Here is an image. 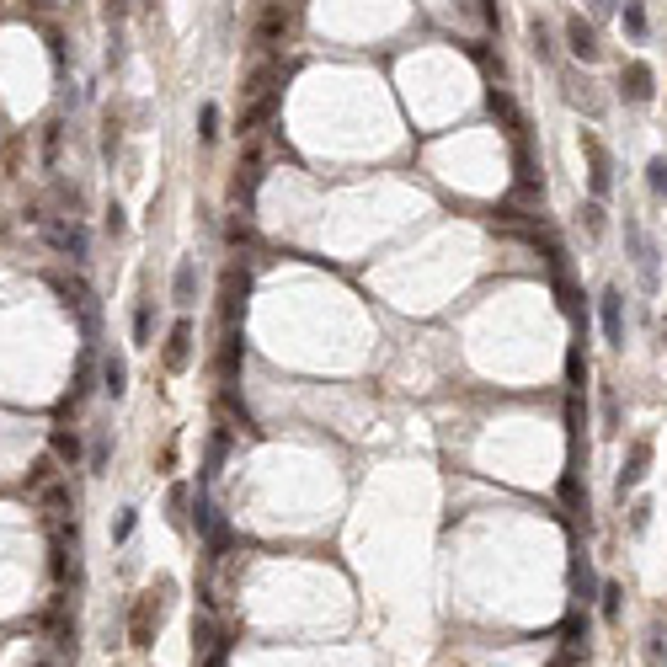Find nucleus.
Instances as JSON below:
<instances>
[{"mask_svg": "<svg viewBox=\"0 0 667 667\" xmlns=\"http://www.w3.org/2000/svg\"><path fill=\"white\" fill-rule=\"evenodd\" d=\"M171 593H176V582L160 577L155 588H144V593L134 598V609H128V647H134V652H150V647H155V636H160V625H166Z\"/></svg>", "mask_w": 667, "mask_h": 667, "instance_id": "nucleus-1", "label": "nucleus"}, {"mask_svg": "<svg viewBox=\"0 0 667 667\" xmlns=\"http://www.w3.org/2000/svg\"><path fill=\"white\" fill-rule=\"evenodd\" d=\"M37 230H43V240L53 246V251H64L69 262H85L91 256V235H85V224L69 214H37Z\"/></svg>", "mask_w": 667, "mask_h": 667, "instance_id": "nucleus-2", "label": "nucleus"}, {"mask_svg": "<svg viewBox=\"0 0 667 667\" xmlns=\"http://www.w3.org/2000/svg\"><path fill=\"white\" fill-rule=\"evenodd\" d=\"M53 294H59V299H64V310H69V315L80 321V337H85V342H96V331H102V310H96V294H91V289H85L80 278H59V283H53Z\"/></svg>", "mask_w": 667, "mask_h": 667, "instance_id": "nucleus-3", "label": "nucleus"}, {"mask_svg": "<svg viewBox=\"0 0 667 667\" xmlns=\"http://www.w3.org/2000/svg\"><path fill=\"white\" fill-rule=\"evenodd\" d=\"M625 240H630V256H636L641 289H657V246H652V235L641 230V219H625Z\"/></svg>", "mask_w": 667, "mask_h": 667, "instance_id": "nucleus-4", "label": "nucleus"}, {"mask_svg": "<svg viewBox=\"0 0 667 667\" xmlns=\"http://www.w3.org/2000/svg\"><path fill=\"white\" fill-rule=\"evenodd\" d=\"M289 32H294V11H289V5H278V0H272V5H262V16H256V43H262V48H278Z\"/></svg>", "mask_w": 667, "mask_h": 667, "instance_id": "nucleus-5", "label": "nucleus"}, {"mask_svg": "<svg viewBox=\"0 0 667 667\" xmlns=\"http://www.w3.org/2000/svg\"><path fill=\"white\" fill-rule=\"evenodd\" d=\"M598 321H604L609 347H625V294H620V289H604V294H598Z\"/></svg>", "mask_w": 667, "mask_h": 667, "instance_id": "nucleus-6", "label": "nucleus"}, {"mask_svg": "<svg viewBox=\"0 0 667 667\" xmlns=\"http://www.w3.org/2000/svg\"><path fill=\"white\" fill-rule=\"evenodd\" d=\"M582 150H588V176H593V198L604 203L609 198V187H614V176H609V150H604V139L598 134H582Z\"/></svg>", "mask_w": 667, "mask_h": 667, "instance_id": "nucleus-7", "label": "nucleus"}, {"mask_svg": "<svg viewBox=\"0 0 667 667\" xmlns=\"http://www.w3.org/2000/svg\"><path fill=\"white\" fill-rule=\"evenodd\" d=\"M647 470H652V438H636V443H630V460H625V470H620V502H625V492H636V486L647 481Z\"/></svg>", "mask_w": 667, "mask_h": 667, "instance_id": "nucleus-8", "label": "nucleus"}, {"mask_svg": "<svg viewBox=\"0 0 667 667\" xmlns=\"http://www.w3.org/2000/svg\"><path fill=\"white\" fill-rule=\"evenodd\" d=\"M192 363V321H176L166 337V374H182Z\"/></svg>", "mask_w": 667, "mask_h": 667, "instance_id": "nucleus-9", "label": "nucleus"}, {"mask_svg": "<svg viewBox=\"0 0 667 667\" xmlns=\"http://www.w3.org/2000/svg\"><path fill=\"white\" fill-rule=\"evenodd\" d=\"M620 91H625V102H636V107L652 102V91H657V85H652V64H641V59L625 64V69H620Z\"/></svg>", "mask_w": 667, "mask_h": 667, "instance_id": "nucleus-10", "label": "nucleus"}, {"mask_svg": "<svg viewBox=\"0 0 667 667\" xmlns=\"http://www.w3.org/2000/svg\"><path fill=\"white\" fill-rule=\"evenodd\" d=\"M566 43H572V53H577L582 64H593V59L604 53V43H598V32H593V27H588L582 16H572V21H566Z\"/></svg>", "mask_w": 667, "mask_h": 667, "instance_id": "nucleus-11", "label": "nucleus"}, {"mask_svg": "<svg viewBox=\"0 0 667 667\" xmlns=\"http://www.w3.org/2000/svg\"><path fill=\"white\" fill-rule=\"evenodd\" d=\"M278 102H283V91H278V85H267L262 96H251V107L240 112V134H256V128H262V123L278 112Z\"/></svg>", "mask_w": 667, "mask_h": 667, "instance_id": "nucleus-12", "label": "nucleus"}, {"mask_svg": "<svg viewBox=\"0 0 667 667\" xmlns=\"http://www.w3.org/2000/svg\"><path fill=\"white\" fill-rule=\"evenodd\" d=\"M192 299H198V262H192V256H182V262H176V272H171V305H182V310H187Z\"/></svg>", "mask_w": 667, "mask_h": 667, "instance_id": "nucleus-13", "label": "nucleus"}, {"mask_svg": "<svg viewBox=\"0 0 667 667\" xmlns=\"http://www.w3.org/2000/svg\"><path fill=\"white\" fill-rule=\"evenodd\" d=\"M246 289H251V283H246V272H240V267H230V272H224V326H235V321H240V310H246Z\"/></svg>", "mask_w": 667, "mask_h": 667, "instance_id": "nucleus-14", "label": "nucleus"}, {"mask_svg": "<svg viewBox=\"0 0 667 667\" xmlns=\"http://www.w3.org/2000/svg\"><path fill=\"white\" fill-rule=\"evenodd\" d=\"M492 112H497V123L508 128V139L524 144V118H518V107H513V96H508L502 85H492Z\"/></svg>", "mask_w": 667, "mask_h": 667, "instance_id": "nucleus-15", "label": "nucleus"}, {"mask_svg": "<svg viewBox=\"0 0 667 667\" xmlns=\"http://www.w3.org/2000/svg\"><path fill=\"white\" fill-rule=\"evenodd\" d=\"M85 395H91V347H85L80 363H75V385H69V395H64V411H75Z\"/></svg>", "mask_w": 667, "mask_h": 667, "instance_id": "nucleus-16", "label": "nucleus"}, {"mask_svg": "<svg viewBox=\"0 0 667 667\" xmlns=\"http://www.w3.org/2000/svg\"><path fill=\"white\" fill-rule=\"evenodd\" d=\"M102 385H107V395L118 401V395L128 390V363H123V358H107V363H102Z\"/></svg>", "mask_w": 667, "mask_h": 667, "instance_id": "nucleus-17", "label": "nucleus"}, {"mask_svg": "<svg viewBox=\"0 0 667 667\" xmlns=\"http://www.w3.org/2000/svg\"><path fill=\"white\" fill-rule=\"evenodd\" d=\"M48 454H53V460H64V465H75V460H80V438H75V433H64V427H53Z\"/></svg>", "mask_w": 667, "mask_h": 667, "instance_id": "nucleus-18", "label": "nucleus"}, {"mask_svg": "<svg viewBox=\"0 0 667 667\" xmlns=\"http://www.w3.org/2000/svg\"><path fill=\"white\" fill-rule=\"evenodd\" d=\"M620 21H625V32H630V37H636V43H641V37H647V11H641V5H636V0H625V11H620Z\"/></svg>", "mask_w": 667, "mask_h": 667, "instance_id": "nucleus-19", "label": "nucleus"}, {"mask_svg": "<svg viewBox=\"0 0 667 667\" xmlns=\"http://www.w3.org/2000/svg\"><path fill=\"white\" fill-rule=\"evenodd\" d=\"M27 486H32V492H43V486H53V454H43V460H32V470H27Z\"/></svg>", "mask_w": 667, "mask_h": 667, "instance_id": "nucleus-20", "label": "nucleus"}, {"mask_svg": "<svg viewBox=\"0 0 667 667\" xmlns=\"http://www.w3.org/2000/svg\"><path fill=\"white\" fill-rule=\"evenodd\" d=\"M198 134H203V144L219 139V107L214 102H203V112H198Z\"/></svg>", "mask_w": 667, "mask_h": 667, "instance_id": "nucleus-21", "label": "nucleus"}, {"mask_svg": "<svg viewBox=\"0 0 667 667\" xmlns=\"http://www.w3.org/2000/svg\"><path fill=\"white\" fill-rule=\"evenodd\" d=\"M647 187H652L657 198H667V155H652V166H647Z\"/></svg>", "mask_w": 667, "mask_h": 667, "instance_id": "nucleus-22", "label": "nucleus"}, {"mask_svg": "<svg viewBox=\"0 0 667 667\" xmlns=\"http://www.w3.org/2000/svg\"><path fill=\"white\" fill-rule=\"evenodd\" d=\"M219 460H224V438H208V454H203V486L219 476Z\"/></svg>", "mask_w": 667, "mask_h": 667, "instance_id": "nucleus-23", "label": "nucleus"}, {"mask_svg": "<svg viewBox=\"0 0 667 667\" xmlns=\"http://www.w3.org/2000/svg\"><path fill=\"white\" fill-rule=\"evenodd\" d=\"M598 598H604V620H620V598H625V588H620V582H604Z\"/></svg>", "mask_w": 667, "mask_h": 667, "instance_id": "nucleus-24", "label": "nucleus"}, {"mask_svg": "<svg viewBox=\"0 0 667 667\" xmlns=\"http://www.w3.org/2000/svg\"><path fill=\"white\" fill-rule=\"evenodd\" d=\"M647 529H652V502L641 497V502L630 508V534H647Z\"/></svg>", "mask_w": 667, "mask_h": 667, "instance_id": "nucleus-25", "label": "nucleus"}, {"mask_svg": "<svg viewBox=\"0 0 667 667\" xmlns=\"http://www.w3.org/2000/svg\"><path fill=\"white\" fill-rule=\"evenodd\" d=\"M582 224H588V235H604V203H598V198L582 208Z\"/></svg>", "mask_w": 667, "mask_h": 667, "instance_id": "nucleus-26", "label": "nucleus"}, {"mask_svg": "<svg viewBox=\"0 0 667 667\" xmlns=\"http://www.w3.org/2000/svg\"><path fill=\"white\" fill-rule=\"evenodd\" d=\"M134 524H139V513H134V508H123V513H118V524H112V540L123 545V540L134 534Z\"/></svg>", "mask_w": 667, "mask_h": 667, "instance_id": "nucleus-27", "label": "nucleus"}, {"mask_svg": "<svg viewBox=\"0 0 667 667\" xmlns=\"http://www.w3.org/2000/svg\"><path fill=\"white\" fill-rule=\"evenodd\" d=\"M667 636H663V625H652V647H647V663L652 667H663L667 663V647H663Z\"/></svg>", "mask_w": 667, "mask_h": 667, "instance_id": "nucleus-28", "label": "nucleus"}, {"mask_svg": "<svg viewBox=\"0 0 667 667\" xmlns=\"http://www.w3.org/2000/svg\"><path fill=\"white\" fill-rule=\"evenodd\" d=\"M134 342H139V347L150 342V305H139V310H134Z\"/></svg>", "mask_w": 667, "mask_h": 667, "instance_id": "nucleus-29", "label": "nucleus"}, {"mask_svg": "<svg viewBox=\"0 0 667 667\" xmlns=\"http://www.w3.org/2000/svg\"><path fill=\"white\" fill-rule=\"evenodd\" d=\"M566 374H572V390H582V379H588V363H582V353L572 347V358H566Z\"/></svg>", "mask_w": 667, "mask_h": 667, "instance_id": "nucleus-30", "label": "nucleus"}, {"mask_svg": "<svg viewBox=\"0 0 667 667\" xmlns=\"http://www.w3.org/2000/svg\"><path fill=\"white\" fill-rule=\"evenodd\" d=\"M128 5H134V0H102V11H107V21H123V16H128Z\"/></svg>", "mask_w": 667, "mask_h": 667, "instance_id": "nucleus-31", "label": "nucleus"}, {"mask_svg": "<svg viewBox=\"0 0 667 667\" xmlns=\"http://www.w3.org/2000/svg\"><path fill=\"white\" fill-rule=\"evenodd\" d=\"M107 235H123V208H118V203L107 208Z\"/></svg>", "mask_w": 667, "mask_h": 667, "instance_id": "nucleus-32", "label": "nucleus"}, {"mask_svg": "<svg viewBox=\"0 0 667 667\" xmlns=\"http://www.w3.org/2000/svg\"><path fill=\"white\" fill-rule=\"evenodd\" d=\"M107 465V438H96V449H91V470H102Z\"/></svg>", "mask_w": 667, "mask_h": 667, "instance_id": "nucleus-33", "label": "nucleus"}, {"mask_svg": "<svg viewBox=\"0 0 667 667\" xmlns=\"http://www.w3.org/2000/svg\"><path fill=\"white\" fill-rule=\"evenodd\" d=\"M588 5H593L598 16H609V11H614V0H588Z\"/></svg>", "mask_w": 667, "mask_h": 667, "instance_id": "nucleus-34", "label": "nucleus"}, {"mask_svg": "<svg viewBox=\"0 0 667 667\" xmlns=\"http://www.w3.org/2000/svg\"><path fill=\"white\" fill-rule=\"evenodd\" d=\"M139 5H155V0H139Z\"/></svg>", "mask_w": 667, "mask_h": 667, "instance_id": "nucleus-35", "label": "nucleus"}, {"mask_svg": "<svg viewBox=\"0 0 667 667\" xmlns=\"http://www.w3.org/2000/svg\"><path fill=\"white\" fill-rule=\"evenodd\" d=\"M43 5H59V0H43Z\"/></svg>", "mask_w": 667, "mask_h": 667, "instance_id": "nucleus-36", "label": "nucleus"}, {"mask_svg": "<svg viewBox=\"0 0 667 667\" xmlns=\"http://www.w3.org/2000/svg\"><path fill=\"white\" fill-rule=\"evenodd\" d=\"M43 667H48V663H43Z\"/></svg>", "mask_w": 667, "mask_h": 667, "instance_id": "nucleus-37", "label": "nucleus"}]
</instances>
